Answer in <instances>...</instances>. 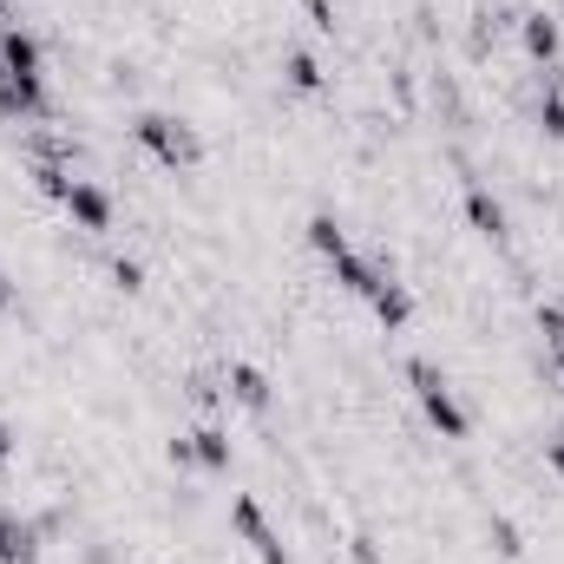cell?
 <instances>
[{"mask_svg": "<svg viewBox=\"0 0 564 564\" xmlns=\"http://www.w3.org/2000/svg\"><path fill=\"white\" fill-rule=\"evenodd\" d=\"M132 139H139L158 164H171V171L204 164V139H197L184 119H171V112H139V119H132Z\"/></svg>", "mask_w": 564, "mask_h": 564, "instance_id": "cell-1", "label": "cell"}, {"mask_svg": "<svg viewBox=\"0 0 564 564\" xmlns=\"http://www.w3.org/2000/svg\"><path fill=\"white\" fill-rule=\"evenodd\" d=\"M408 381H414V394H421V414L440 426V440H466V433H473L466 408L453 401V388H446V375H440L433 361H408Z\"/></svg>", "mask_w": 564, "mask_h": 564, "instance_id": "cell-2", "label": "cell"}, {"mask_svg": "<svg viewBox=\"0 0 564 564\" xmlns=\"http://www.w3.org/2000/svg\"><path fill=\"white\" fill-rule=\"evenodd\" d=\"M0 59H7V73L20 79V86H46V53H40V40L26 33V26H0Z\"/></svg>", "mask_w": 564, "mask_h": 564, "instance_id": "cell-3", "label": "cell"}, {"mask_svg": "<svg viewBox=\"0 0 564 564\" xmlns=\"http://www.w3.org/2000/svg\"><path fill=\"white\" fill-rule=\"evenodd\" d=\"M66 217H73L79 230H112L119 204H112V191H106V184H93V177H73V191H66Z\"/></svg>", "mask_w": 564, "mask_h": 564, "instance_id": "cell-4", "label": "cell"}, {"mask_svg": "<svg viewBox=\"0 0 564 564\" xmlns=\"http://www.w3.org/2000/svg\"><path fill=\"white\" fill-rule=\"evenodd\" d=\"M230 519H237V532L250 539V552H257L263 564H289V552H282V539L270 532V519H263V506H257V499H237V506H230Z\"/></svg>", "mask_w": 564, "mask_h": 564, "instance_id": "cell-5", "label": "cell"}, {"mask_svg": "<svg viewBox=\"0 0 564 564\" xmlns=\"http://www.w3.org/2000/svg\"><path fill=\"white\" fill-rule=\"evenodd\" d=\"M466 217H473V230H479L486 243H506V237H512V217H506V204H499L486 184L466 191Z\"/></svg>", "mask_w": 564, "mask_h": 564, "instance_id": "cell-6", "label": "cell"}, {"mask_svg": "<svg viewBox=\"0 0 564 564\" xmlns=\"http://www.w3.org/2000/svg\"><path fill=\"white\" fill-rule=\"evenodd\" d=\"M368 308L381 315V328H388V335L414 322V295H408V282H394V276H381V289L368 295Z\"/></svg>", "mask_w": 564, "mask_h": 564, "instance_id": "cell-7", "label": "cell"}, {"mask_svg": "<svg viewBox=\"0 0 564 564\" xmlns=\"http://www.w3.org/2000/svg\"><path fill=\"white\" fill-rule=\"evenodd\" d=\"M519 40H525V53H532L539 66H552V59H558V46H564V33H558V20H552V13H525V20H519Z\"/></svg>", "mask_w": 564, "mask_h": 564, "instance_id": "cell-8", "label": "cell"}, {"mask_svg": "<svg viewBox=\"0 0 564 564\" xmlns=\"http://www.w3.org/2000/svg\"><path fill=\"white\" fill-rule=\"evenodd\" d=\"M33 545H40V532L26 519L0 512V564H33Z\"/></svg>", "mask_w": 564, "mask_h": 564, "instance_id": "cell-9", "label": "cell"}, {"mask_svg": "<svg viewBox=\"0 0 564 564\" xmlns=\"http://www.w3.org/2000/svg\"><path fill=\"white\" fill-rule=\"evenodd\" d=\"M381 276H388V270H375V263H368V257H355V250H348V257H335V282H341V289H355V295H375Z\"/></svg>", "mask_w": 564, "mask_h": 564, "instance_id": "cell-10", "label": "cell"}, {"mask_svg": "<svg viewBox=\"0 0 564 564\" xmlns=\"http://www.w3.org/2000/svg\"><path fill=\"white\" fill-rule=\"evenodd\" d=\"M230 394H237L243 408H270V375L250 368V361H237V368H230Z\"/></svg>", "mask_w": 564, "mask_h": 564, "instance_id": "cell-11", "label": "cell"}, {"mask_svg": "<svg viewBox=\"0 0 564 564\" xmlns=\"http://www.w3.org/2000/svg\"><path fill=\"white\" fill-rule=\"evenodd\" d=\"M308 243H315V250H322L328 263H335V257H348V230H341V224H335L328 210H322V217H308Z\"/></svg>", "mask_w": 564, "mask_h": 564, "instance_id": "cell-12", "label": "cell"}, {"mask_svg": "<svg viewBox=\"0 0 564 564\" xmlns=\"http://www.w3.org/2000/svg\"><path fill=\"white\" fill-rule=\"evenodd\" d=\"M282 73H289V86H295V93H322V86H328V79H322V66H315V53H289V59H282Z\"/></svg>", "mask_w": 564, "mask_h": 564, "instance_id": "cell-13", "label": "cell"}, {"mask_svg": "<svg viewBox=\"0 0 564 564\" xmlns=\"http://www.w3.org/2000/svg\"><path fill=\"white\" fill-rule=\"evenodd\" d=\"M191 446H197V466H210V473H224V466H230V440H224L217 426L191 433Z\"/></svg>", "mask_w": 564, "mask_h": 564, "instance_id": "cell-14", "label": "cell"}, {"mask_svg": "<svg viewBox=\"0 0 564 564\" xmlns=\"http://www.w3.org/2000/svg\"><path fill=\"white\" fill-rule=\"evenodd\" d=\"M33 177H40V191H46L53 204H66V191H73V171H66V164H33Z\"/></svg>", "mask_w": 564, "mask_h": 564, "instance_id": "cell-15", "label": "cell"}, {"mask_svg": "<svg viewBox=\"0 0 564 564\" xmlns=\"http://www.w3.org/2000/svg\"><path fill=\"white\" fill-rule=\"evenodd\" d=\"M539 126H545V139H564V93L558 86H545V99H539Z\"/></svg>", "mask_w": 564, "mask_h": 564, "instance_id": "cell-16", "label": "cell"}, {"mask_svg": "<svg viewBox=\"0 0 564 564\" xmlns=\"http://www.w3.org/2000/svg\"><path fill=\"white\" fill-rule=\"evenodd\" d=\"M486 539L499 545V558H519V552H525V545H519V525H512V519H492V525H486Z\"/></svg>", "mask_w": 564, "mask_h": 564, "instance_id": "cell-17", "label": "cell"}, {"mask_svg": "<svg viewBox=\"0 0 564 564\" xmlns=\"http://www.w3.org/2000/svg\"><path fill=\"white\" fill-rule=\"evenodd\" d=\"M539 335H545L552 348H564V308L558 302H539Z\"/></svg>", "mask_w": 564, "mask_h": 564, "instance_id": "cell-18", "label": "cell"}, {"mask_svg": "<svg viewBox=\"0 0 564 564\" xmlns=\"http://www.w3.org/2000/svg\"><path fill=\"white\" fill-rule=\"evenodd\" d=\"M112 282H119L126 295H139V289H144V263H132V257H119V263H112Z\"/></svg>", "mask_w": 564, "mask_h": 564, "instance_id": "cell-19", "label": "cell"}, {"mask_svg": "<svg viewBox=\"0 0 564 564\" xmlns=\"http://www.w3.org/2000/svg\"><path fill=\"white\" fill-rule=\"evenodd\" d=\"M164 453H171V466H197V446H191V440H171Z\"/></svg>", "mask_w": 564, "mask_h": 564, "instance_id": "cell-20", "label": "cell"}, {"mask_svg": "<svg viewBox=\"0 0 564 564\" xmlns=\"http://www.w3.org/2000/svg\"><path fill=\"white\" fill-rule=\"evenodd\" d=\"M302 7L315 13V26H322V33H335V7H328V0H302Z\"/></svg>", "mask_w": 564, "mask_h": 564, "instance_id": "cell-21", "label": "cell"}, {"mask_svg": "<svg viewBox=\"0 0 564 564\" xmlns=\"http://www.w3.org/2000/svg\"><path fill=\"white\" fill-rule=\"evenodd\" d=\"M545 466H552V473H564V433L552 440V446H545Z\"/></svg>", "mask_w": 564, "mask_h": 564, "instance_id": "cell-22", "label": "cell"}, {"mask_svg": "<svg viewBox=\"0 0 564 564\" xmlns=\"http://www.w3.org/2000/svg\"><path fill=\"white\" fill-rule=\"evenodd\" d=\"M348 552H355V564H381V558H375V545H368V539H355Z\"/></svg>", "mask_w": 564, "mask_h": 564, "instance_id": "cell-23", "label": "cell"}, {"mask_svg": "<svg viewBox=\"0 0 564 564\" xmlns=\"http://www.w3.org/2000/svg\"><path fill=\"white\" fill-rule=\"evenodd\" d=\"M7 459H13V433L0 426V466H7Z\"/></svg>", "mask_w": 564, "mask_h": 564, "instance_id": "cell-24", "label": "cell"}, {"mask_svg": "<svg viewBox=\"0 0 564 564\" xmlns=\"http://www.w3.org/2000/svg\"><path fill=\"white\" fill-rule=\"evenodd\" d=\"M0 308H13V289H7V276H0Z\"/></svg>", "mask_w": 564, "mask_h": 564, "instance_id": "cell-25", "label": "cell"}, {"mask_svg": "<svg viewBox=\"0 0 564 564\" xmlns=\"http://www.w3.org/2000/svg\"><path fill=\"white\" fill-rule=\"evenodd\" d=\"M7 79H13V73H7V59H0V86H7Z\"/></svg>", "mask_w": 564, "mask_h": 564, "instance_id": "cell-26", "label": "cell"}, {"mask_svg": "<svg viewBox=\"0 0 564 564\" xmlns=\"http://www.w3.org/2000/svg\"><path fill=\"white\" fill-rule=\"evenodd\" d=\"M552 355H558V368H564V348H552Z\"/></svg>", "mask_w": 564, "mask_h": 564, "instance_id": "cell-27", "label": "cell"}, {"mask_svg": "<svg viewBox=\"0 0 564 564\" xmlns=\"http://www.w3.org/2000/svg\"><path fill=\"white\" fill-rule=\"evenodd\" d=\"M0 20H7V0H0Z\"/></svg>", "mask_w": 564, "mask_h": 564, "instance_id": "cell-28", "label": "cell"}]
</instances>
